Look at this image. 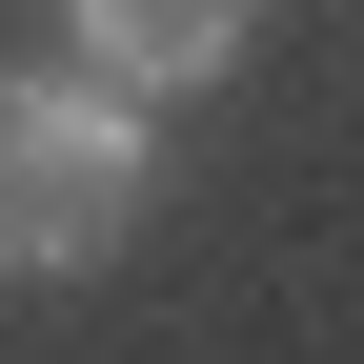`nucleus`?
Instances as JSON below:
<instances>
[{"label":"nucleus","mask_w":364,"mask_h":364,"mask_svg":"<svg viewBox=\"0 0 364 364\" xmlns=\"http://www.w3.org/2000/svg\"><path fill=\"white\" fill-rule=\"evenodd\" d=\"M142 203H162V102H122L102 61H0V284H81Z\"/></svg>","instance_id":"nucleus-1"},{"label":"nucleus","mask_w":364,"mask_h":364,"mask_svg":"<svg viewBox=\"0 0 364 364\" xmlns=\"http://www.w3.org/2000/svg\"><path fill=\"white\" fill-rule=\"evenodd\" d=\"M263 41V0H61V61H102L122 102H203Z\"/></svg>","instance_id":"nucleus-2"}]
</instances>
